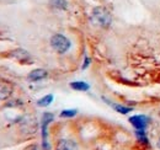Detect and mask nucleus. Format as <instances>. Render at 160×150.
<instances>
[{
    "instance_id": "1",
    "label": "nucleus",
    "mask_w": 160,
    "mask_h": 150,
    "mask_svg": "<svg viewBox=\"0 0 160 150\" xmlns=\"http://www.w3.org/2000/svg\"><path fill=\"white\" fill-rule=\"evenodd\" d=\"M91 20L95 25L100 26L102 28H108L111 22H112V16L110 11L103 8V6H96L92 9L91 12Z\"/></svg>"
},
{
    "instance_id": "2",
    "label": "nucleus",
    "mask_w": 160,
    "mask_h": 150,
    "mask_svg": "<svg viewBox=\"0 0 160 150\" xmlns=\"http://www.w3.org/2000/svg\"><path fill=\"white\" fill-rule=\"evenodd\" d=\"M51 46H52V48L57 53L64 54V53H67L70 49L72 43H70V41L65 36H63L60 33H57V35H53L52 38H51Z\"/></svg>"
},
{
    "instance_id": "3",
    "label": "nucleus",
    "mask_w": 160,
    "mask_h": 150,
    "mask_svg": "<svg viewBox=\"0 0 160 150\" xmlns=\"http://www.w3.org/2000/svg\"><path fill=\"white\" fill-rule=\"evenodd\" d=\"M53 119H54V116L51 112L43 113V116H42V140H43V149L44 150H49V145L47 143V127L51 122H53Z\"/></svg>"
},
{
    "instance_id": "4",
    "label": "nucleus",
    "mask_w": 160,
    "mask_h": 150,
    "mask_svg": "<svg viewBox=\"0 0 160 150\" xmlns=\"http://www.w3.org/2000/svg\"><path fill=\"white\" fill-rule=\"evenodd\" d=\"M129 123L136 128V131H145V128L149 124V118L143 114H137L132 116L129 118Z\"/></svg>"
},
{
    "instance_id": "5",
    "label": "nucleus",
    "mask_w": 160,
    "mask_h": 150,
    "mask_svg": "<svg viewBox=\"0 0 160 150\" xmlns=\"http://www.w3.org/2000/svg\"><path fill=\"white\" fill-rule=\"evenodd\" d=\"M14 92V86L9 81L0 80V101H5L11 97Z\"/></svg>"
},
{
    "instance_id": "6",
    "label": "nucleus",
    "mask_w": 160,
    "mask_h": 150,
    "mask_svg": "<svg viewBox=\"0 0 160 150\" xmlns=\"http://www.w3.org/2000/svg\"><path fill=\"white\" fill-rule=\"evenodd\" d=\"M47 76H48V73H47L46 69L37 68V69H33L32 72L28 73V75H27V80H28L30 82H36V81L44 80Z\"/></svg>"
},
{
    "instance_id": "7",
    "label": "nucleus",
    "mask_w": 160,
    "mask_h": 150,
    "mask_svg": "<svg viewBox=\"0 0 160 150\" xmlns=\"http://www.w3.org/2000/svg\"><path fill=\"white\" fill-rule=\"evenodd\" d=\"M57 150H78V145L73 140L60 139L57 144Z\"/></svg>"
},
{
    "instance_id": "8",
    "label": "nucleus",
    "mask_w": 160,
    "mask_h": 150,
    "mask_svg": "<svg viewBox=\"0 0 160 150\" xmlns=\"http://www.w3.org/2000/svg\"><path fill=\"white\" fill-rule=\"evenodd\" d=\"M110 106H112L116 111L118 113H121V114H127V113L132 112L133 111V108L132 107H127V106H123V105H118V103H113V102H111V101H108V100H106V98H103Z\"/></svg>"
},
{
    "instance_id": "9",
    "label": "nucleus",
    "mask_w": 160,
    "mask_h": 150,
    "mask_svg": "<svg viewBox=\"0 0 160 150\" xmlns=\"http://www.w3.org/2000/svg\"><path fill=\"white\" fill-rule=\"evenodd\" d=\"M70 88L75 91H88L90 89V85L84 81H74V82H70Z\"/></svg>"
},
{
    "instance_id": "10",
    "label": "nucleus",
    "mask_w": 160,
    "mask_h": 150,
    "mask_svg": "<svg viewBox=\"0 0 160 150\" xmlns=\"http://www.w3.org/2000/svg\"><path fill=\"white\" fill-rule=\"evenodd\" d=\"M51 6L57 10H67L68 9V1L67 0H51Z\"/></svg>"
},
{
    "instance_id": "11",
    "label": "nucleus",
    "mask_w": 160,
    "mask_h": 150,
    "mask_svg": "<svg viewBox=\"0 0 160 150\" xmlns=\"http://www.w3.org/2000/svg\"><path fill=\"white\" fill-rule=\"evenodd\" d=\"M52 102H53V95H46V96H43L42 98H40V100L37 101V105H38L40 107H47V106H49Z\"/></svg>"
},
{
    "instance_id": "12",
    "label": "nucleus",
    "mask_w": 160,
    "mask_h": 150,
    "mask_svg": "<svg viewBox=\"0 0 160 150\" xmlns=\"http://www.w3.org/2000/svg\"><path fill=\"white\" fill-rule=\"evenodd\" d=\"M12 56L15 57V58H18V59H27V58H30V54L26 52V51H23V49H21V48H18V49H15L14 52H12Z\"/></svg>"
},
{
    "instance_id": "13",
    "label": "nucleus",
    "mask_w": 160,
    "mask_h": 150,
    "mask_svg": "<svg viewBox=\"0 0 160 150\" xmlns=\"http://www.w3.org/2000/svg\"><path fill=\"white\" fill-rule=\"evenodd\" d=\"M136 134H137V138L142 144H145L148 145V138H147V133L145 131H136Z\"/></svg>"
},
{
    "instance_id": "14",
    "label": "nucleus",
    "mask_w": 160,
    "mask_h": 150,
    "mask_svg": "<svg viewBox=\"0 0 160 150\" xmlns=\"http://www.w3.org/2000/svg\"><path fill=\"white\" fill-rule=\"evenodd\" d=\"M77 110H64L60 112V117L62 118H73L77 114Z\"/></svg>"
},
{
    "instance_id": "15",
    "label": "nucleus",
    "mask_w": 160,
    "mask_h": 150,
    "mask_svg": "<svg viewBox=\"0 0 160 150\" xmlns=\"http://www.w3.org/2000/svg\"><path fill=\"white\" fill-rule=\"evenodd\" d=\"M89 65H90V58H88V57H86V58H85V60H84V64H82L81 69H82V70H85Z\"/></svg>"
},
{
    "instance_id": "16",
    "label": "nucleus",
    "mask_w": 160,
    "mask_h": 150,
    "mask_svg": "<svg viewBox=\"0 0 160 150\" xmlns=\"http://www.w3.org/2000/svg\"><path fill=\"white\" fill-rule=\"evenodd\" d=\"M25 150H41V148L37 144H31V145H28Z\"/></svg>"
},
{
    "instance_id": "17",
    "label": "nucleus",
    "mask_w": 160,
    "mask_h": 150,
    "mask_svg": "<svg viewBox=\"0 0 160 150\" xmlns=\"http://www.w3.org/2000/svg\"><path fill=\"white\" fill-rule=\"evenodd\" d=\"M158 148H159V150H160V139L158 140Z\"/></svg>"
}]
</instances>
